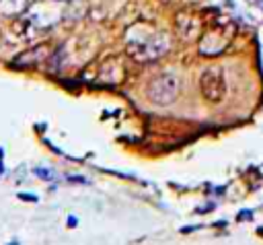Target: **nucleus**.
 Returning <instances> with one entry per match:
<instances>
[{
    "label": "nucleus",
    "instance_id": "nucleus-1",
    "mask_svg": "<svg viewBox=\"0 0 263 245\" xmlns=\"http://www.w3.org/2000/svg\"><path fill=\"white\" fill-rule=\"evenodd\" d=\"M171 49L166 31L156 29L152 23H134L125 33V51L136 62H154Z\"/></svg>",
    "mask_w": 263,
    "mask_h": 245
},
{
    "label": "nucleus",
    "instance_id": "nucleus-2",
    "mask_svg": "<svg viewBox=\"0 0 263 245\" xmlns=\"http://www.w3.org/2000/svg\"><path fill=\"white\" fill-rule=\"evenodd\" d=\"M232 35H234V25L228 19H218L214 27L203 31L201 37L197 39V51L201 56H220L228 47Z\"/></svg>",
    "mask_w": 263,
    "mask_h": 245
},
{
    "label": "nucleus",
    "instance_id": "nucleus-3",
    "mask_svg": "<svg viewBox=\"0 0 263 245\" xmlns=\"http://www.w3.org/2000/svg\"><path fill=\"white\" fill-rule=\"evenodd\" d=\"M181 82L175 74H160L148 82L146 95L154 105H171L179 95Z\"/></svg>",
    "mask_w": 263,
    "mask_h": 245
},
{
    "label": "nucleus",
    "instance_id": "nucleus-4",
    "mask_svg": "<svg viewBox=\"0 0 263 245\" xmlns=\"http://www.w3.org/2000/svg\"><path fill=\"white\" fill-rule=\"evenodd\" d=\"M199 89H201V95L210 103H220L224 99V93H226L222 68L220 66H208L199 76Z\"/></svg>",
    "mask_w": 263,
    "mask_h": 245
},
{
    "label": "nucleus",
    "instance_id": "nucleus-5",
    "mask_svg": "<svg viewBox=\"0 0 263 245\" xmlns=\"http://www.w3.org/2000/svg\"><path fill=\"white\" fill-rule=\"evenodd\" d=\"M175 27L179 31V35L185 39V41H197L203 33L201 29V16L191 12V10H181L177 16H175Z\"/></svg>",
    "mask_w": 263,
    "mask_h": 245
},
{
    "label": "nucleus",
    "instance_id": "nucleus-6",
    "mask_svg": "<svg viewBox=\"0 0 263 245\" xmlns=\"http://www.w3.org/2000/svg\"><path fill=\"white\" fill-rule=\"evenodd\" d=\"M123 76H125V68H123L121 60L115 56L103 60L99 66V72H97V80H101L103 84H119L123 80Z\"/></svg>",
    "mask_w": 263,
    "mask_h": 245
},
{
    "label": "nucleus",
    "instance_id": "nucleus-7",
    "mask_svg": "<svg viewBox=\"0 0 263 245\" xmlns=\"http://www.w3.org/2000/svg\"><path fill=\"white\" fill-rule=\"evenodd\" d=\"M49 56H51L49 43H39V45L31 47V49H25L21 56H16L14 64H16V66H23V68H25V66H35V64L45 62Z\"/></svg>",
    "mask_w": 263,
    "mask_h": 245
},
{
    "label": "nucleus",
    "instance_id": "nucleus-8",
    "mask_svg": "<svg viewBox=\"0 0 263 245\" xmlns=\"http://www.w3.org/2000/svg\"><path fill=\"white\" fill-rule=\"evenodd\" d=\"M33 0H0V12L4 16H18L31 8Z\"/></svg>",
    "mask_w": 263,
    "mask_h": 245
},
{
    "label": "nucleus",
    "instance_id": "nucleus-9",
    "mask_svg": "<svg viewBox=\"0 0 263 245\" xmlns=\"http://www.w3.org/2000/svg\"><path fill=\"white\" fill-rule=\"evenodd\" d=\"M238 218H240V220H242V218H251V212H249V210H242Z\"/></svg>",
    "mask_w": 263,
    "mask_h": 245
},
{
    "label": "nucleus",
    "instance_id": "nucleus-10",
    "mask_svg": "<svg viewBox=\"0 0 263 245\" xmlns=\"http://www.w3.org/2000/svg\"><path fill=\"white\" fill-rule=\"evenodd\" d=\"M51 2H70V0H51Z\"/></svg>",
    "mask_w": 263,
    "mask_h": 245
}]
</instances>
